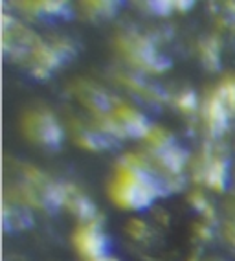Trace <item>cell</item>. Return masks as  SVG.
Instances as JSON below:
<instances>
[]
</instances>
